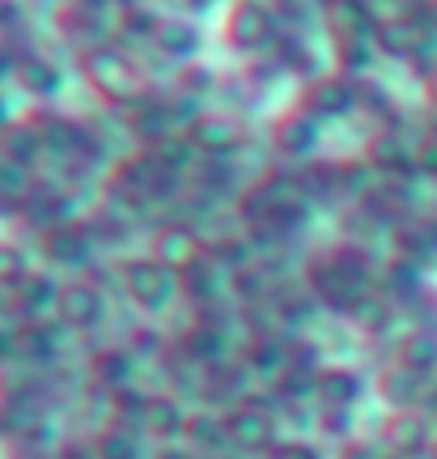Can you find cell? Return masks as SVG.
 <instances>
[{
  "label": "cell",
  "mask_w": 437,
  "mask_h": 459,
  "mask_svg": "<svg viewBox=\"0 0 437 459\" xmlns=\"http://www.w3.org/2000/svg\"><path fill=\"white\" fill-rule=\"evenodd\" d=\"M77 73L81 82L94 90L107 107H119V111H132L136 102L149 99V77L145 68L132 60L119 43H98V48L77 51Z\"/></svg>",
  "instance_id": "cell-1"
},
{
  "label": "cell",
  "mask_w": 437,
  "mask_h": 459,
  "mask_svg": "<svg viewBox=\"0 0 437 459\" xmlns=\"http://www.w3.org/2000/svg\"><path fill=\"white\" fill-rule=\"evenodd\" d=\"M373 277H378L373 260L356 243L331 247L323 255H314L306 268L310 294L319 298V302H327V307H340V311H348L353 302H361V298L370 294Z\"/></svg>",
  "instance_id": "cell-2"
},
{
  "label": "cell",
  "mask_w": 437,
  "mask_h": 459,
  "mask_svg": "<svg viewBox=\"0 0 437 459\" xmlns=\"http://www.w3.org/2000/svg\"><path fill=\"white\" fill-rule=\"evenodd\" d=\"M178 175H170L149 149H136L128 158L115 162V175H111V187L119 192L124 200H132L136 209H149L158 200H170L178 192Z\"/></svg>",
  "instance_id": "cell-3"
},
{
  "label": "cell",
  "mask_w": 437,
  "mask_h": 459,
  "mask_svg": "<svg viewBox=\"0 0 437 459\" xmlns=\"http://www.w3.org/2000/svg\"><path fill=\"white\" fill-rule=\"evenodd\" d=\"M221 34H226V43L234 51L260 56V51H276L285 26H280V17H276L272 0H234L226 9Z\"/></svg>",
  "instance_id": "cell-4"
},
{
  "label": "cell",
  "mask_w": 437,
  "mask_h": 459,
  "mask_svg": "<svg viewBox=\"0 0 437 459\" xmlns=\"http://www.w3.org/2000/svg\"><path fill=\"white\" fill-rule=\"evenodd\" d=\"M115 277H119L124 294H128L132 302L141 307V311H166V307L175 302V294L183 290L175 273H170V268H162V264L153 260V255L124 260L119 268H115Z\"/></svg>",
  "instance_id": "cell-5"
},
{
  "label": "cell",
  "mask_w": 437,
  "mask_h": 459,
  "mask_svg": "<svg viewBox=\"0 0 437 459\" xmlns=\"http://www.w3.org/2000/svg\"><path fill=\"white\" fill-rule=\"evenodd\" d=\"M149 255L162 268H170L175 277H187L195 264L209 260V243H204V234L187 217H175V221H162L149 234Z\"/></svg>",
  "instance_id": "cell-6"
},
{
  "label": "cell",
  "mask_w": 437,
  "mask_h": 459,
  "mask_svg": "<svg viewBox=\"0 0 437 459\" xmlns=\"http://www.w3.org/2000/svg\"><path fill=\"white\" fill-rule=\"evenodd\" d=\"M361 90L365 85L348 77V73H319V77H310L306 90H302V102H297V111H306L310 119H344V115H353L361 107Z\"/></svg>",
  "instance_id": "cell-7"
},
{
  "label": "cell",
  "mask_w": 437,
  "mask_h": 459,
  "mask_svg": "<svg viewBox=\"0 0 437 459\" xmlns=\"http://www.w3.org/2000/svg\"><path fill=\"white\" fill-rule=\"evenodd\" d=\"M373 48H378V56H387V60L424 65V77L433 73V65H429V51H433V30H429V22H424L421 13L378 26V30H373Z\"/></svg>",
  "instance_id": "cell-8"
},
{
  "label": "cell",
  "mask_w": 437,
  "mask_h": 459,
  "mask_svg": "<svg viewBox=\"0 0 437 459\" xmlns=\"http://www.w3.org/2000/svg\"><path fill=\"white\" fill-rule=\"evenodd\" d=\"M187 136H192L195 153H200L204 162H234L246 149V141H251L243 128V119H238V115H226V111H204L192 128H187Z\"/></svg>",
  "instance_id": "cell-9"
},
{
  "label": "cell",
  "mask_w": 437,
  "mask_h": 459,
  "mask_svg": "<svg viewBox=\"0 0 437 459\" xmlns=\"http://www.w3.org/2000/svg\"><path fill=\"white\" fill-rule=\"evenodd\" d=\"M365 162L382 179H407V175H416V141H407L399 124H387V128H378L370 136Z\"/></svg>",
  "instance_id": "cell-10"
},
{
  "label": "cell",
  "mask_w": 437,
  "mask_h": 459,
  "mask_svg": "<svg viewBox=\"0 0 437 459\" xmlns=\"http://www.w3.org/2000/svg\"><path fill=\"white\" fill-rule=\"evenodd\" d=\"M56 315L64 319L68 328H94L98 319L107 315V294L90 273L81 277L60 281V302H56Z\"/></svg>",
  "instance_id": "cell-11"
},
{
  "label": "cell",
  "mask_w": 437,
  "mask_h": 459,
  "mask_svg": "<svg viewBox=\"0 0 437 459\" xmlns=\"http://www.w3.org/2000/svg\"><path fill=\"white\" fill-rule=\"evenodd\" d=\"M94 234L90 226H77V221H68V226H51L43 230V255H47L56 268H68L73 277H81L90 260H94Z\"/></svg>",
  "instance_id": "cell-12"
},
{
  "label": "cell",
  "mask_w": 437,
  "mask_h": 459,
  "mask_svg": "<svg viewBox=\"0 0 437 459\" xmlns=\"http://www.w3.org/2000/svg\"><path fill=\"white\" fill-rule=\"evenodd\" d=\"M124 128H128L132 141H141V145H158L166 141L170 132H183L178 128V115H175V102L170 99H153L149 94L145 102H136L132 111H124Z\"/></svg>",
  "instance_id": "cell-13"
},
{
  "label": "cell",
  "mask_w": 437,
  "mask_h": 459,
  "mask_svg": "<svg viewBox=\"0 0 437 459\" xmlns=\"http://www.w3.org/2000/svg\"><path fill=\"white\" fill-rule=\"evenodd\" d=\"M319 136H323V132H319V119H310L306 111H289L272 124V149L280 158H289V162L310 158V153L319 149Z\"/></svg>",
  "instance_id": "cell-14"
},
{
  "label": "cell",
  "mask_w": 437,
  "mask_h": 459,
  "mask_svg": "<svg viewBox=\"0 0 437 459\" xmlns=\"http://www.w3.org/2000/svg\"><path fill=\"white\" fill-rule=\"evenodd\" d=\"M0 153H4V162L21 166V170H34V166L47 158V141H43L39 119H13L9 128L0 132Z\"/></svg>",
  "instance_id": "cell-15"
},
{
  "label": "cell",
  "mask_w": 437,
  "mask_h": 459,
  "mask_svg": "<svg viewBox=\"0 0 437 459\" xmlns=\"http://www.w3.org/2000/svg\"><path fill=\"white\" fill-rule=\"evenodd\" d=\"M153 48L162 51L166 60H178V65H192L200 48H204V34L195 26L192 17H178V13H166L158 34H153Z\"/></svg>",
  "instance_id": "cell-16"
},
{
  "label": "cell",
  "mask_w": 437,
  "mask_h": 459,
  "mask_svg": "<svg viewBox=\"0 0 437 459\" xmlns=\"http://www.w3.org/2000/svg\"><path fill=\"white\" fill-rule=\"evenodd\" d=\"M323 26L331 34V43L344 39H373V17L365 9V0H323Z\"/></svg>",
  "instance_id": "cell-17"
},
{
  "label": "cell",
  "mask_w": 437,
  "mask_h": 459,
  "mask_svg": "<svg viewBox=\"0 0 437 459\" xmlns=\"http://www.w3.org/2000/svg\"><path fill=\"white\" fill-rule=\"evenodd\" d=\"M13 82L21 85L30 99H56L60 85H64V73H60L56 60H47L43 51H17Z\"/></svg>",
  "instance_id": "cell-18"
},
{
  "label": "cell",
  "mask_w": 437,
  "mask_h": 459,
  "mask_svg": "<svg viewBox=\"0 0 437 459\" xmlns=\"http://www.w3.org/2000/svg\"><path fill=\"white\" fill-rule=\"evenodd\" d=\"M13 302H17V311H21V315L39 319L43 311H56V302H60V285H56V277L30 273V277L13 290Z\"/></svg>",
  "instance_id": "cell-19"
},
{
  "label": "cell",
  "mask_w": 437,
  "mask_h": 459,
  "mask_svg": "<svg viewBox=\"0 0 437 459\" xmlns=\"http://www.w3.org/2000/svg\"><path fill=\"white\" fill-rule=\"evenodd\" d=\"M229 281V268L226 264H217L209 255L204 264H195L187 277H178V285H183V294L187 298H195V302H209V298H217L221 294V285Z\"/></svg>",
  "instance_id": "cell-20"
},
{
  "label": "cell",
  "mask_w": 437,
  "mask_h": 459,
  "mask_svg": "<svg viewBox=\"0 0 437 459\" xmlns=\"http://www.w3.org/2000/svg\"><path fill=\"white\" fill-rule=\"evenodd\" d=\"M149 153H153V158H158L170 175H178V179H183V175L200 162V153H195V145H192V136H187V132H170L166 141L149 145Z\"/></svg>",
  "instance_id": "cell-21"
},
{
  "label": "cell",
  "mask_w": 437,
  "mask_h": 459,
  "mask_svg": "<svg viewBox=\"0 0 437 459\" xmlns=\"http://www.w3.org/2000/svg\"><path fill=\"white\" fill-rule=\"evenodd\" d=\"M421 264L404 260V255H395V260L382 264V273H378V281H382V290H387L390 298H412L421 294Z\"/></svg>",
  "instance_id": "cell-22"
},
{
  "label": "cell",
  "mask_w": 437,
  "mask_h": 459,
  "mask_svg": "<svg viewBox=\"0 0 437 459\" xmlns=\"http://www.w3.org/2000/svg\"><path fill=\"white\" fill-rule=\"evenodd\" d=\"M399 361H404L412 375L433 370V366H437V336H433V332H412V336L399 344Z\"/></svg>",
  "instance_id": "cell-23"
},
{
  "label": "cell",
  "mask_w": 437,
  "mask_h": 459,
  "mask_svg": "<svg viewBox=\"0 0 437 459\" xmlns=\"http://www.w3.org/2000/svg\"><path fill=\"white\" fill-rule=\"evenodd\" d=\"M373 60H378L373 39H344V43H336V65H340V73L356 77V82H361V73H365Z\"/></svg>",
  "instance_id": "cell-24"
},
{
  "label": "cell",
  "mask_w": 437,
  "mask_h": 459,
  "mask_svg": "<svg viewBox=\"0 0 437 459\" xmlns=\"http://www.w3.org/2000/svg\"><path fill=\"white\" fill-rule=\"evenodd\" d=\"M34 268H30V255L21 251L17 243H9V238H0V290L4 294H13L21 281L30 277Z\"/></svg>",
  "instance_id": "cell-25"
},
{
  "label": "cell",
  "mask_w": 437,
  "mask_h": 459,
  "mask_svg": "<svg viewBox=\"0 0 437 459\" xmlns=\"http://www.w3.org/2000/svg\"><path fill=\"white\" fill-rule=\"evenodd\" d=\"M387 315H390V307L382 302V298H373V294H365L361 302H353V307H348V319L365 324V328H378V324H387Z\"/></svg>",
  "instance_id": "cell-26"
},
{
  "label": "cell",
  "mask_w": 437,
  "mask_h": 459,
  "mask_svg": "<svg viewBox=\"0 0 437 459\" xmlns=\"http://www.w3.org/2000/svg\"><path fill=\"white\" fill-rule=\"evenodd\" d=\"M416 175H429V179H437V132H424V136H416Z\"/></svg>",
  "instance_id": "cell-27"
},
{
  "label": "cell",
  "mask_w": 437,
  "mask_h": 459,
  "mask_svg": "<svg viewBox=\"0 0 437 459\" xmlns=\"http://www.w3.org/2000/svg\"><path fill=\"white\" fill-rule=\"evenodd\" d=\"M390 438L399 446H412V443H421L424 438V426L416 421V417H399V421H390Z\"/></svg>",
  "instance_id": "cell-28"
},
{
  "label": "cell",
  "mask_w": 437,
  "mask_h": 459,
  "mask_svg": "<svg viewBox=\"0 0 437 459\" xmlns=\"http://www.w3.org/2000/svg\"><path fill=\"white\" fill-rule=\"evenodd\" d=\"M238 429H243L246 438H263V421H260V417H246V421H243Z\"/></svg>",
  "instance_id": "cell-29"
},
{
  "label": "cell",
  "mask_w": 437,
  "mask_h": 459,
  "mask_svg": "<svg viewBox=\"0 0 437 459\" xmlns=\"http://www.w3.org/2000/svg\"><path fill=\"white\" fill-rule=\"evenodd\" d=\"M421 17L429 22V30L437 34V0H424V4H421Z\"/></svg>",
  "instance_id": "cell-30"
},
{
  "label": "cell",
  "mask_w": 437,
  "mask_h": 459,
  "mask_svg": "<svg viewBox=\"0 0 437 459\" xmlns=\"http://www.w3.org/2000/svg\"><path fill=\"white\" fill-rule=\"evenodd\" d=\"M9 124H13V115H9V99H4V94H0V132L9 128Z\"/></svg>",
  "instance_id": "cell-31"
},
{
  "label": "cell",
  "mask_w": 437,
  "mask_h": 459,
  "mask_svg": "<svg viewBox=\"0 0 437 459\" xmlns=\"http://www.w3.org/2000/svg\"><path fill=\"white\" fill-rule=\"evenodd\" d=\"M424 90H429V102H433V107H437V65H433V73L424 77Z\"/></svg>",
  "instance_id": "cell-32"
},
{
  "label": "cell",
  "mask_w": 437,
  "mask_h": 459,
  "mask_svg": "<svg viewBox=\"0 0 437 459\" xmlns=\"http://www.w3.org/2000/svg\"><path fill=\"white\" fill-rule=\"evenodd\" d=\"M0 166H4V153H0Z\"/></svg>",
  "instance_id": "cell-33"
}]
</instances>
